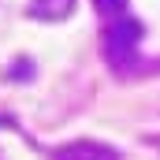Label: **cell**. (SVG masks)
Returning <instances> with one entry per match:
<instances>
[{
  "label": "cell",
  "instance_id": "6da1fadb",
  "mask_svg": "<svg viewBox=\"0 0 160 160\" xmlns=\"http://www.w3.org/2000/svg\"><path fill=\"white\" fill-rule=\"evenodd\" d=\"M138 41H142V22L130 19V15L116 19L104 30V56H108V63L119 67V71H134V63H138Z\"/></svg>",
  "mask_w": 160,
  "mask_h": 160
},
{
  "label": "cell",
  "instance_id": "7a4b0ae2",
  "mask_svg": "<svg viewBox=\"0 0 160 160\" xmlns=\"http://www.w3.org/2000/svg\"><path fill=\"white\" fill-rule=\"evenodd\" d=\"M52 160H119L116 149L101 145V142H71V145H60Z\"/></svg>",
  "mask_w": 160,
  "mask_h": 160
},
{
  "label": "cell",
  "instance_id": "3957f363",
  "mask_svg": "<svg viewBox=\"0 0 160 160\" xmlns=\"http://www.w3.org/2000/svg\"><path fill=\"white\" fill-rule=\"evenodd\" d=\"M71 4H75V0H34V4H30V11L41 15V19H52V15L60 19V15H67V11H71Z\"/></svg>",
  "mask_w": 160,
  "mask_h": 160
},
{
  "label": "cell",
  "instance_id": "277c9868",
  "mask_svg": "<svg viewBox=\"0 0 160 160\" xmlns=\"http://www.w3.org/2000/svg\"><path fill=\"white\" fill-rule=\"evenodd\" d=\"M93 8H97L101 15H108L112 22H116V19H123V15H127V0H93Z\"/></svg>",
  "mask_w": 160,
  "mask_h": 160
}]
</instances>
